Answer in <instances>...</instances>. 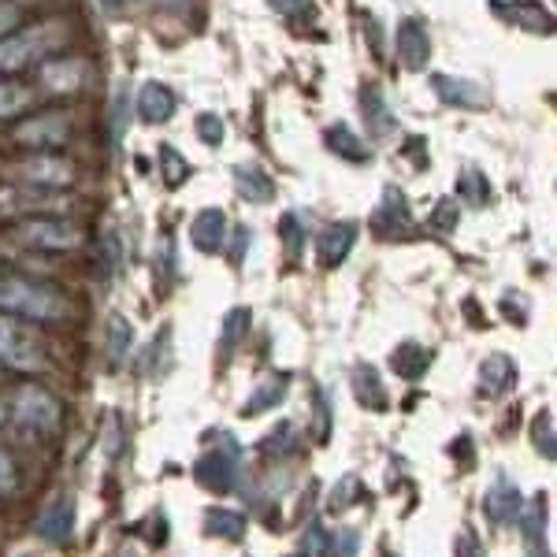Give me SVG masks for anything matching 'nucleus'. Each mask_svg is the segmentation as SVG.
<instances>
[{
    "mask_svg": "<svg viewBox=\"0 0 557 557\" xmlns=\"http://www.w3.org/2000/svg\"><path fill=\"white\" fill-rule=\"evenodd\" d=\"M71 138V119L64 112H41V116L26 119L15 127V142L26 145V149H60V145Z\"/></svg>",
    "mask_w": 557,
    "mask_h": 557,
    "instance_id": "obj_8",
    "label": "nucleus"
},
{
    "mask_svg": "<svg viewBox=\"0 0 557 557\" xmlns=\"http://www.w3.org/2000/svg\"><path fill=\"white\" fill-rule=\"evenodd\" d=\"M513 383H517V364L509 361V357L494 353V357H487V361H483V368H480V387H483V394L498 398V394H506Z\"/></svg>",
    "mask_w": 557,
    "mask_h": 557,
    "instance_id": "obj_23",
    "label": "nucleus"
},
{
    "mask_svg": "<svg viewBox=\"0 0 557 557\" xmlns=\"http://www.w3.org/2000/svg\"><path fill=\"white\" fill-rule=\"evenodd\" d=\"M12 413L15 424L34 435H56L60 431V420H64V409L52 398L49 390L41 387H19L12 398Z\"/></svg>",
    "mask_w": 557,
    "mask_h": 557,
    "instance_id": "obj_4",
    "label": "nucleus"
},
{
    "mask_svg": "<svg viewBox=\"0 0 557 557\" xmlns=\"http://www.w3.org/2000/svg\"><path fill=\"white\" fill-rule=\"evenodd\" d=\"M428 227H435V231H454L457 227V201L450 197V201H439L435 205V212H431Z\"/></svg>",
    "mask_w": 557,
    "mask_h": 557,
    "instance_id": "obj_42",
    "label": "nucleus"
},
{
    "mask_svg": "<svg viewBox=\"0 0 557 557\" xmlns=\"http://www.w3.org/2000/svg\"><path fill=\"white\" fill-rule=\"evenodd\" d=\"M279 234H283V242H286V253H290V257H301V246H305V223H301L298 212H286L283 220H279Z\"/></svg>",
    "mask_w": 557,
    "mask_h": 557,
    "instance_id": "obj_33",
    "label": "nucleus"
},
{
    "mask_svg": "<svg viewBox=\"0 0 557 557\" xmlns=\"http://www.w3.org/2000/svg\"><path fill=\"white\" fill-rule=\"evenodd\" d=\"M190 242H194L197 253H220L223 242H227V216L220 208L197 212L194 223H190Z\"/></svg>",
    "mask_w": 557,
    "mask_h": 557,
    "instance_id": "obj_17",
    "label": "nucleus"
},
{
    "mask_svg": "<svg viewBox=\"0 0 557 557\" xmlns=\"http://www.w3.org/2000/svg\"><path fill=\"white\" fill-rule=\"evenodd\" d=\"M457 190H461V197H465V201H472V205H487V201H491V186H487V175H483L480 168H465V171H461Z\"/></svg>",
    "mask_w": 557,
    "mask_h": 557,
    "instance_id": "obj_30",
    "label": "nucleus"
},
{
    "mask_svg": "<svg viewBox=\"0 0 557 557\" xmlns=\"http://www.w3.org/2000/svg\"><path fill=\"white\" fill-rule=\"evenodd\" d=\"M149 4H156V8H168V12H182L190 0H149Z\"/></svg>",
    "mask_w": 557,
    "mask_h": 557,
    "instance_id": "obj_51",
    "label": "nucleus"
},
{
    "mask_svg": "<svg viewBox=\"0 0 557 557\" xmlns=\"http://www.w3.org/2000/svg\"><path fill=\"white\" fill-rule=\"evenodd\" d=\"M234 190L249 205H268L275 197V182L268 179V171L253 168V164H238L234 168Z\"/></svg>",
    "mask_w": 557,
    "mask_h": 557,
    "instance_id": "obj_19",
    "label": "nucleus"
},
{
    "mask_svg": "<svg viewBox=\"0 0 557 557\" xmlns=\"http://www.w3.org/2000/svg\"><path fill=\"white\" fill-rule=\"evenodd\" d=\"M246 246H249V231L246 227H238V242H234V264H242V253H246Z\"/></svg>",
    "mask_w": 557,
    "mask_h": 557,
    "instance_id": "obj_49",
    "label": "nucleus"
},
{
    "mask_svg": "<svg viewBox=\"0 0 557 557\" xmlns=\"http://www.w3.org/2000/svg\"><path fill=\"white\" fill-rule=\"evenodd\" d=\"M246 327H249V309H234L231 316H227V324H223V350L231 353L234 342L246 335Z\"/></svg>",
    "mask_w": 557,
    "mask_h": 557,
    "instance_id": "obj_37",
    "label": "nucleus"
},
{
    "mask_svg": "<svg viewBox=\"0 0 557 557\" xmlns=\"http://www.w3.org/2000/svg\"><path fill=\"white\" fill-rule=\"evenodd\" d=\"M431 364V353L420 346V342H402L398 350H394V357H390V368L398 372L402 379H416L424 376V368Z\"/></svg>",
    "mask_w": 557,
    "mask_h": 557,
    "instance_id": "obj_27",
    "label": "nucleus"
},
{
    "mask_svg": "<svg viewBox=\"0 0 557 557\" xmlns=\"http://www.w3.org/2000/svg\"><path fill=\"white\" fill-rule=\"evenodd\" d=\"M327 550H331V535L324 532V524L312 520L309 528H305V535H301L298 557H327Z\"/></svg>",
    "mask_w": 557,
    "mask_h": 557,
    "instance_id": "obj_32",
    "label": "nucleus"
},
{
    "mask_svg": "<svg viewBox=\"0 0 557 557\" xmlns=\"http://www.w3.org/2000/svg\"><path fill=\"white\" fill-rule=\"evenodd\" d=\"M494 12L506 15L509 23L524 26V30H535V34H554L557 30V19L546 12L543 4H535V0H509V4H494Z\"/></svg>",
    "mask_w": 557,
    "mask_h": 557,
    "instance_id": "obj_18",
    "label": "nucleus"
},
{
    "mask_svg": "<svg viewBox=\"0 0 557 557\" xmlns=\"http://www.w3.org/2000/svg\"><path fill=\"white\" fill-rule=\"evenodd\" d=\"M524 532H528V543H532V546H543V535H546V498H543V494H539L535 509L528 513V524H524Z\"/></svg>",
    "mask_w": 557,
    "mask_h": 557,
    "instance_id": "obj_39",
    "label": "nucleus"
},
{
    "mask_svg": "<svg viewBox=\"0 0 557 557\" xmlns=\"http://www.w3.org/2000/svg\"><path fill=\"white\" fill-rule=\"evenodd\" d=\"M23 19V4H15V0H0V38H8L15 26Z\"/></svg>",
    "mask_w": 557,
    "mask_h": 557,
    "instance_id": "obj_43",
    "label": "nucleus"
},
{
    "mask_svg": "<svg viewBox=\"0 0 557 557\" xmlns=\"http://www.w3.org/2000/svg\"><path fill=\"white\" fill-rule=\"evenodd\" d=\"M268 4H272L275 12L294 15V12H301V8H305V4H309V0H268Z\"/></svg>",
    "mask_w": 557,
    "mask_h": 557,
    "instance_id": "obj_48",
    "label": "nucleus"
},
{
    "mask_svg": "<svg viewBox=\"0 0 557 557\" xmlns=\"http://www.w3.org/2000/svg\"><path fill=\"white\" fill-rule=\"evenodd\" d=\"M398 60H402L405 71H424L431 60V38L428 26L416 23V19H405L398 26Z\"/></svg>",
    "mask_w": 557,
    "mask_h": 557,
    "instance_id": "obj_14",
    "label": "nucleus"
},
{
    "mask_svg": "<svg viewBox=\"0 0 557 557\" xmlns=\"http://www.w3.org/2000/svg\"><path fill=\"white\" fill-rule=\"evenodd\" d=\"M238 465H242V450H238V442L227 435L223 446H212V450L197 461V483L216 494L231 491L234 480H238Z\"/></svg>",
    "mask_w": 557,
    "mask_h": 557,
    "instance_id": "obj_6",
    "label": "nucleus"
},
{
    "mask_svg": "<svg viewBox=\"0 0 557 557\" xmlns=\"http://www.w3.org/2000/svg\"><path fill=\"white\" fill-rule=\"evenodd\" d=\"M71 524H75V506L71 498H56L52 506H45V513L38 517V535L49 539V543H64L71 535Z\"/></svg>",
    "mask_w": 557,
    "mask_h": 557,
    "instance_id": "obj_21",
    "label": "nucleus"
},
{
    "mask_svg": "<svg viewBox=\"0 0 557 557\" xmlns=\"http://www.w3.org/2000/svg\"><path fill=\"white\" fill-rule=\"evenodd\" d=\"M286 387H290V379L286 376H272V379H264L257 390H253V398L246 402V409L242 413L246 416H257L264 413V409H275V405L283 402L286 398Z\"/></svg>",
    "mask_w": 557,
    "mask_h": 557,
    "instance_id": "obj_29",
    "label": "nucleus"
},
{
    "mask_svg": "<svg viewBox=\"0 0 557 557\" xmlns=\"http://www.w3.org/2000/svg\"><path fill=\"white\" fill-rule=\"evenodd\" d=\"M127 119H130L127 86H119V90H116V101H112V149H119V142H123V130H127Z\"/></svg>",
    "mask_w": 557,
    "mask_h": 557,
    "instance_id": "obj_34",
    "label": "nucleus"
},
{
    "mask_svg": "<svg viewBox=\"0 0 557 557\" xmlns=\"http://www.w3.org/2000/svg\"><path fill=\"white\" fill-rule=\"evenodd\" d=\"M67 197L41 190V186H4L0 190V216H52L64 212Z\"/></svg>",
    "mask_w": 557,
    "mask_h": 557,
    "instance_id": "obj_7",
    "label": "nucleus"
},
{
    "mask_svg": "<svg viewBox=\"0 0 557 557\" xmlns=\"http://www.w3.org/2000/svg\"><path fill=\"white\" fill-rule=\"evenodd\" d=\"M294 446V424H279V428L264 439V454H272V457H279V454H286Z\"/></svg>",
    "mask_w": 557,
    "mask_h": 557,
    "instance_id": "obj_41",
    "label": "nucleus"
},
{
    "mask_svg": "<svg viewBox=\"0 0 557 557\" xmlns=\"http://www.w3.org/2000/svg\"><path fill=\"white\" fill-rule=\"evenodd\" d=\"M119 442H123V424H119V416L112 413V416H108V424H104V454L116 457L119 454Z\"/></svg>",
    "mask_w": 557,
    "mask_h": 557,
    "instance_id": "obj_44",
    "label": "nucleus"
},
{
    "mask_svg": "<svg viewBox=\"0 0 557 557\" xmlns=\"http://www.w3.org/2000/svg\"><path fill=\"white\" fill-rule=\"evenodd\" d=\"M361 112H364V119H368V130H372L376 138H383V134H390V130L398 127L390 104L383 101V93H379L376 86H364L361 90Z\"/></svg>",
    "mask_w": 557,
    "mask_h": 557,
    "instance_id": "obj_25",
    "label": "nucleus"
},
{
    "mask_svg": "<svg viewBox=\"0 0 557 557\" xmlns=\"http://www.w3.org/2000/svg\"><path fill=\"white\" fill-rule=\"evenodd\" d=\"M160 164H164V182H168L171 190H179L182 182L190 179V164L182 160L175 145H160Z\"/></svg>",
    "mask_w": 557,
    "mask_h": 557,
    "instance_id": "obj_31",
    "label": "nucleus"
},
{
    "mask_svg": "<svg viewBox=\"0 0 557 557\" xmlns=\"http://www.w3.org/2000/svg\"><path fill=\"white\" fill-rule=\"evenodd\" d=\"M175 108H179V97H175L171 86L156 82V78H149V82L138 86V97H134V116L142 119V123L160 127V123H168V119L175 116Z\"/></svg>",
    "mask_w": 557,
    "mask_h": 557,
    "instance_id": "obj_10",
    "label": "nucleus"
},
{
    "mask_svg": "<svg viewBox=\"0 0 557 557\" xmlns=\"http://www.w3.org/2000/svg\"><path fill=\"white\" fill-rule=\"evenodd\" d=\"M294 557H298V554H294Z\"/></svg>",
    "mask_w": 557,
    "mask_h": 557,
    "instance_id": "obj_53",
    "label": "nucleus"
},
{
    "mask_svg": "<svg viewBox=\"0 0 557 557\" xmlns=\"http://www.w3.org/2000/svg\"><path fill=\"white\" fill-rule=\"evenodd\" d=\"M130 342H134V331H130L127 316L112 312V316H108V324H104V357H108L112 368H119V364L127 361Z\"/></svg>",
    "mask_w": 557,
    "mask_h": 557,
    "instance_id": "obj_24",
    "label": "nucleus"
},
{
    "mask_svg": "<svg viewBox=\"0 0 557 557\" xmlns=\"http://www.w3.org/2000/svg\"><path fill=\"white\" fill-rule=\"evenodd\" d=\"M34 108V90L23 82H0V119H19Z\"/></svg>",
    "mask_w": 557,
    "mask_h": 557,
    "instance_id": "obj_28",
    "label": "nucleus"
},
{
    "mask_svg": "<svg viewBox=\"0 0 557 557\" xmlns=\"http://www.w3.org/2000/svg\"><path fill=\"white\" fill-rule=\"evenodd\" d=\"M4 420H8V416H4V405H0V428H4Z\"/></svg>",
    "mask_w": 557,
    "mask_h": 557,
    "instance_id": "obj_52",
    "label": "nucleus"
},
{
    "mask_svg": "<svg viewBox=\"0 0 557 557\" xmlns=\"http://www.w3.org/2000/svg\"><path fill=\"white\" fill-rule=\"evenodd\" d=\"M171 275H175V246H171V238H160V246H156V279H160V286H168Z\"/></svg>",
    "mask_w": 557,
    "mask_h": 557,
    "instance_id": "obj_38",
    "label": "nucleus"
},
{
    "mask_svg": "<svg viewBox=\"0 0 557 557\" xmlns=\"http://www.w3.org/2000/svg\"><path fill=\"white\" fill-rule=\"evenodd\" d=\"M372 227H376L379 238H390V242H398L409 234L413 227V212H409V201L398 186H387V194H383V205L376 208V216H372Z\"/></svg>",
    "mask_w": 557,
    "mask_h": 557,
    "instance_id": "obj_12",
    "label": "nucleus"
},
{
    "mask_svg": "<svg viewBox=\"0 0 557 557\" xmlns=\"http://www.w3.org/2000/svg\"><path fill=\"white\" fill-rule=\"evenodd\" d=\"M64 41H67V26H60V23L26 26V30H19V34L0 38V78L19 75L23 67L41 60L49 49H60Z\"/></svg>",
    "mask_w": 557,
    "mask_h": 557,
    "instance_id": "obj_2",
    "label": "nucleus"
},
{
    "mask_svg": "<svg viewBox=\"0 0 557 557\" xmlns=\"http://www.w3.org/2000/svg\"><path fill=\"white\" fill-rule=\"evenodd\" d=\"M205 532L216 535V539H231V543H238V539L246 535V517H242L238 509L212 506L205 513Z\"/></svg>",
    "mask_w": 557,
    "mask_h": 557,
    "instance_id": "obj_26",
    "label": "nucleus"
},
{
    "mask_svg": "<svg viewBox=\"0 0 557 557\" xmlns=\"http://www.w3.org/2000/svg\"><path fill=\"white\" fill-rule=\"evenodd\" d=\"M19 175L30 186H41V190H60V186H71L75 182V164L64 160V156H30L26 164H19Z\"/></svg>",
    "mask_w": 557,
    "mask_h": 557,
    "instance_id": "obj_11",
    "label": "nucleus"
},
{
    "mask_svg": "<svg viewBox=\"0 0 557 557\" xmlns=\"http://www.w3.org/2000/svg\"><path fill=\"white\" fill-rule=\"evenodd\" d=\"M357 550H361V535L353 528H342L335 535V557H357Z\"/></svg>",
    "mask_w": 557,
    "mask_h": 557,
    "instance_id": "obj_45",
    "label": "nucleus"
},
{
    "mask_svg": "<svg viewBox=\"0 0 557 557\" xmlns=\"http://www.w3.org/2000/svg\"><path fill=\"white\" fill-rule=\"evenodd\" d=\"M15 491V465L12 457L0 454V494H12Z\"/></svg>",
    "mask_w": 557,
    "mask_h": 557,
    "instance_id": "obj_46",
    "label": "nucleus"
},
{
    "mask_svg": "<svg viewBox=\"0 0 557 557\" xmlns=\"http://www.w3.org/2000/svg\"><path fill=\"white\" fill-rule=\"evenodd\" d=\"M353 246H357V223L338 220L320 231V238H316V257H320L324 268H338L353 253Z\"/></svg>",
    "mask_w": 557,
    "mask_h": 557,
    "instance_id": "obj_13",
    "label": "nucleus"
},
{
    "mask_svg": "<svg viewBox=\"0 0 557 557\" xmlns=\"http://www.w3.org/2000/svg\"><path fill=\"white\" fill-rule=\"evenodd\" d=\"M457 557H483L480 543H476V539H472L468 532L457 535Z\"/></svg>",
    "mask_w": 557,
    "mask_h": 557,
    "instance_id": "obj_47",
    "label": "nucleus"
},
{
    "mask_svg": "<svg viewBox=\"0 0 557 557\" xmlns=\"http://www.w3.org/2000/svg\"><path fill=\"white\" fill-rule=\"evenodd\" d=\"M324 142L331 153L342 156V160H350V164H368V160H372V145L364 142V138H357L346 123H331V127L324 130Z\"/></svg>",
    "mask_w": 557,
    "mask_h": 557,
    "instance_id": "obj_20",
    "label": "nucleus"
},
{
    "mask_svg": "<svg viewBox=\"0 0 557 557\" xmlns=\"http://www.w3.org/2000/svg\"><path fill=\"white\" fill-rule=\"evenodd\" d=\"M0 312L26 316V320H64L71 305L52 286L26 283V279H0Z\"/></svg>",
    "mask_w": 557,
    "mask_h": 557,
    "instance_id": "obj_1",
    "label": "nucleus"
},
{
    "mask_svg": "<svg viewBox=\"0 0 557 557\" xmlns=\"http://www.w3.org/2000/svg\"><path fill=\"white\" fill-rule=\"evenodd\" d=\"M353 398L364 405V409H387V390H383V379L372 364H357L353 368Z\"/></svg>",
    "mask_w": 557,
    "mask_h": 557,
    "instance_id": "obj_22",
    "label": "nucleus"
},
{
    "mask_svg": "<svg viewBox=\"0 0 557 557\" xmlns=\"http://www.w3.org/2000/svg\"><path fill=\"white\" fill-rule=\"evenodd\" d=\"M101 8L108 15H123L127 12V0H101Z\"/></svg>",
    "mask_w": 557,
    "mask_h": 557,
    "instance_id": "obj_50",
    "label": "nucleus"
},
{
    "mask_svg": "<svg viewBox=\"0 0 557 557\" xmlns=\"http://www.w3.org/2000/svg\"><path fill=\"white\" fill-rule=\"evenodd\" d=\"M357 491H361V480H357V476H346V480L338 483L335 491H331V498H327V509H346L353 502V498H357Z\"/></svg>",
    "mask_w": 557,
    "mask_h": 557,
    "instance_id": "obj_40",
    "label": "nucleus"
},
{
    "mask_svg": "<svg viewBox=\"0 0 557 557\" xmlns=\"http://www.w3.org/2000/svg\"><path fill=\"white\" fill-rule=\"evenodd\" d=\"M0 361L15 372H45L49 357L41 350L38 335L12 316H0Z\"/></svg>",
    "mask_w": 557,
    "mask_h": 557,
    "instance_id": "obj_3",
    "label": "nucleus"
},
{
    "mask_svg": "<svg viewBox=\"0 0 557 557\" xmlns=\"http://www.w3.org/2000/svg\"><path fill=\"white\" fill-rule=\"evenodd\" d=\"M431 90L442 104L450 108H487V93L468 82V78H454V75H435L431 78Z\"/></svg>",
    "mask_w": 557,
    "mask_h": 557,
    "instance_id": "obj_15",
    "label": "nucleus"
},
{
    "mask_svg": "<svg viewBox=\"0 0 557 557\" xmlns=\"http://www.w3.org/2000/svg\"><path fill=\"white\" fill-rule=\"evenodd\" d=\"M90 78V64L78 60V56H60V60H45L41 64V90L49 97H64V93H75L86 86Z\"/></svg>",
    "mask_w": 557,
    "mask_h": 557,
    "instance_id": "obj_9",
    "label": "nucleus"
},
{
    "mask_svg": "<svg viewBox=\"0 0 557 557\" xmlns=\"http://www.w3.org/2000/svg\"><path fill=\"white\" fill-rule=\"evenodd\" d=\"M15 238L30 249H45V253H67L78 249L82 231L67 220H52V216H38V220H23L15 227Z\"/></svg>",
    "mask_w": 557,
    "mask_h": 557,
    "instance_id": "obj_5",
    "label": "nucleus"
},
{
    "mask_svg": "<svg viewBox=\"0 0 557 557\" xmlns=\"http://www.w3.org/2000/svg\"><path fill=\"white\" fill-rule=\"evenodd\" d=\"M483 506H487V517H491L494 524H517L520 513H524V498H520L517 483L502 476V480H494V487L487 491Z\"/></svg>",
    "mask_w": 557,
    "mask_h": 557,
    "instance_id": "obj_16",
    "label": "nucleus"
},
{
    "mask_svg": "<svg viewBox=\"0 0 557 557\" xmlns=\"http://www.w3.org/2000/svg\"><path fill=\"white\" fill-rule=\"evenodd\" d=\"M101 260H104V275H108V279H116L119 264H123V246H119L116 231H108L101 238Z\"/></svg>",
    "mask_w": 557,
    "mask_h": 557,
    "instance_id": "obj_35",
    "label": "nucleus"
},
{
    "mask_svg": "<svg viewBox=\"0 0 557 557\" xmlns=\"http://www.w3.org/2000/svg\"><path fill=\"white\" fill-rule=\"evenodd\" d=\"M194 130H197V138H201L205 145H212V149L223 142V119L216 116V112H201L197 123H194Z\"/></svg>",
    "mask_w": 557,
    "mask_h": 557,
    "instance_id": "obj_36",
    "label": "nucleus"
}]
</instances>
